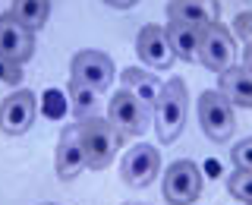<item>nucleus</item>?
Listing matches in <instances>:
<instances>
[{"label": "nucleus", "mask_w": 252, "mask_h": 205, "mask_svg": "<svg viewBox=\"0 0 252 205\" xmlns=\"http://www.w3.org/2000/svg\"><path fill=\"white\" fill-rule=\"evenodd\" d=\"M186 107H189V95L183 79H167L155 101V133L164 145L180 139V133L186 126Z\"/></svg>", "instance_id": "nucleus-1"}, {"label": "nucleus", "mask_w": 252, "mask_h": 205, "mask_svg": "<svg viewBox=\"0 0 252 205\" xmlns=\"http://www.w3.org/2000/svg\"><path fill=\"white\" fill-rule=\"evenodd\" d=\"M79 130V139H82V148H85V158H89V168L92 171H104L110 168L114 155L120 152V139L123 133L117 130L107 117H85V120L76 123Z\"/></svg>", "instance_id": "nucleus-2"}, {"label": "nucleus", "mask_w": 252, "mask_h": 205, "mask_svg": "<svg viewBox=\"0 0 252 205\" xmlns=\"http://www.w3.org/2000/svg\"><path fill=\"white\" fill-rule=\"evenodd\" d=\"M199 126L211 142H227L236 130L233 104L224 92H202L199 98Z\"/></svg>", "instance_id": "nucleus-3"}, {"label": "nucleus", "mask_w": 252, "mask_h": 205, "mask_svg": "<svg viewBox=\"0 0 252 205\" xmlns=\"http://www.w3.org/2000/svg\"><path fill=\"white\" fill-rule=\"evenodd\" d=\"M69 79H76V82L89 85V89H94L101 95L114 82V60H110L104 51L85 47V51L73 54V60H69Z\"/></svg>", "instance_id": "nucleus-4"}, {"label": "nucleus", "mask_w": 252, "mask_h": 205, "mask_svg": "<svg viewBox=\"0 0 252 205\" xmlns=\"http://www.w3.org/2000/svg\"><path fill=\"white\" fill-rule=\"evenodd\" d=\"M202 171L192 161H173L164 173V199L170 205H192L202 196Z\"/></svg>", "instance_id": "nucleus-5"}, {"label": "nucleus", "mask_w": 252, "mask_h": 205, "mask_svg": "<svg viewBox=\"0 0 252 205\" xmlns=\"http://www.w3.org/2000/svg\"><path fill=\"white\" fill-rule=\"evenodd\" d=\"M233 54H236V44H233V35L227 32V26H205L202 29V41H199V54L195 60H202L205 69L211 73H224L227 67L233 63Z\"/></svg>", "instance_id": "nucleus-6"}, {"label": "nucleus", "mask_w": 252, "mask_h": 205, "mask_svg": "<svg viewBox=\"0 0 252 205\" xmlns=\"http://www.w3.org/2000/svg\"><path fill=\"white\" fill-rule=\"evenodd\" d=\"M158 171H161V155H158L155 145H145V142L126 148V155H123V161H120L123 183H129V186H136V189L152 183V180L158 177Z\"/></svg>", "instance_id": "nucleus-7"}, {"label": "nucleus", "mask_w": 252, "mask_h": 205, "mask_svg": "<svg viewBox=\"0 0 252 205\" xmlns=\"http://www.w3.org/2000/svg\"><path fill=\"white\" fill-rule=\"evenodd\" d=\"M35 114H38L35 95L29 89H19V92L6 95V98L0 101V130H3L6 136H22L26 130H32Z\"/></svg>", "instance_id": "nucleus-8"}, {"label": "nucleus", "mask_w": 252, "mask_h": 205, "mask_svg": "<svg viewBox=\"0 0 252 205\" xmlns=\"http://www.w3.org/2000/svg\"><path fill=\"white\" fill-rule=\"evenodd\" d=\"M0 54L19 67L35 54V32L26 29L13 13L0 16Z\"/></svg>", "instance_id": "nucleus-9"}, {"label": "nucleus", "mask_w": 252, "mask_h": 205, "mask_svg": "<svg viewBox=\"0 0 252 205\" xmlns=\"http://www.w3.org/2000/svg\"><path fill=\"white\" fill-rule=\"evenodd\" d=\"M107 120L114 123L120 133L139 136V133L148 130V107L139 104L126 89H120L114 98H110V104H107Z\"/></svg>", "instance_id": "nucleus-10"}, {"label": "nucleus", "mask_w": 252, "mask_h": 205, "mask_svg": "<svg viewBox=\"0 0 252 205\" xmlns=\"http://www.w3.org/2000/svg\"><path fill=\"white\" fill-rule=\"evenodd\" d=\"M136 54L148 63L152 69H170L173 63V51H170V41H167V29L164 26H145L136 38Z\"/></svg>", "instance_id": "nucleus-11"}, {"label": "nucleus", "mask_w": 252, "mask_h": 205, "mask_svg": "<svg viewBox=\"0 0 252 205\" xmlns=\"http://www.w3.org/2000/svg\"><path fill=\"white\" fill-rule=\"evenodd\" d=\"M85 168H89V158H85L79 130L76 126H66V130L60 133V142H57V177L60 180H76Z\"/></svg>", "instance_id": "nucleus-12"}, {"label": "nucleus", "mask_w": 252, "mask_h": 205, "mask_svg": "<svg viewBox=\"0 0 252 205\" xmlns=\"http://www.w3.org/2000/svg\"><path fill=\"white\" fill-rule=\"evenodd\" d=\"M220 16L218 0H170L167 3V19L170 22H183V26H215Z\"/></svg>", "instance_id": "nucleus-13"}, {"label": "nucleus", "mask_w": 252, "mask_h": 205, "mask_svg": "<svg viewBox=\"0 0 252 205\" xmlns=\"http://www.w3.org/2000/svg\"><path fill=\"white\" fill-rule=\"evenodd\" d=\"M220 89L227 98H230V104H240V107H252V69L246 67H227L224 73H220Z\"/></svg>", "instance_id": "nucleus-14"}, {"label": "nucleus", "mask_w": 252, "mask_h": 205, "mask_svg": "<svg viewBox=\"0 0 252 205\" xmlns=\"http://www.w3.org/2000/svg\"><path fill=\"white\" fill-rule=\"evenodd\" d=\"M167 41L173 57H180L183 63H195V54H199V41H202V29L195 26H183V22H167Z\"/></svg>", "instance_id": "nucleus-15"}, {"label": "nucleus", "mask_w": 252, "mask_h": 205, "mask_svg": "<svg viewBox=\"0 0 252 205\" xmlns=\"http://www.w3.org/2000/svg\"><path fill=\"white\" fill-rule=\"evenodd\" d=\"M120 82H123V89L132 95V98L139 101V104H145V107H155V101H158V82H155V76L148 73V69H136V67H126L123 69V76H120Z\"/></svg>", "instance_id": "nucleus-16"}, {"label": "nucleus", "mask_w": 252, "mask_h": 205, "mask_svg": "<svg viewBox=\"0 0 252 205\" xmlns=\"http://www.w3.org/2000/svg\"><path fill=\"white\" fill-rule=\"evenodd\" d=\"M10 13L26 29L38 32V29H44L47 16H51V0H13V10Z\"/></svg>", "instance_id": "nucleus-17"}, {"label": "nucleus", "mask_w": 252, "mask_h": 205, "mask_svg": "<svg viewBox=\"0 0 252 205\" xmlns=\"http://www.w3.org/2000/svg\"><path fill=\"white\" fill-rule=\"evenodd\" d=\"M66 95H69V107H73V114L79 117V120L94 117V110H98V92H94V89H89V85H82V82H76V79H69Z\"/></svg>", "instance_id": "nucleus-18"}, {"label": "nucleus", "mask_w": 252, "mask_h": 205, "mask_svg": "<svg viewBox=\"0 0 252 205\" xmlns=\"http://www.w3.org/2000/svg\"><path fill=\"white\" fill-rule=\"evenodd\" d=\"M227 189H230L233 199L252 205V171H233L227 177Z\"/></svg>", "instance_id": "nucleus-19"}, {"label": "nucleus", "mask_w": 252, "mask_h": 205, "mask_svg": "<svg viewBox=\"0 0 252 205\" xmlns=\"http://www.w3.org/2000/svg\"><path fill=\"white\" fill-rule=\"evenodd\" d=\"M230 161H233L236 171H252V136L249 139H240L230 148Z\"/></svg>", "instance_id": "nucleus-20"}, {"label": "nucleus", "mask_w": 252, "mask_h": 205, "mask_svg": "<svg viewBox=\"0 0 252 205\" xmlns=\"http://www.w3.org/2000/svg\"><path fill=\"white\" fill-rule=\"evenodd\" d=\"M19 79H22V67H19V63H13V60H6L3 54H0V82L16 85Z\"/></svg>", "instance_id": "nucleus-21"}, {"label": "nucleus", "mask_w": 252, "mask_h": 205, "mask_svg": "<svg viewBox=\"0 0 252 205\" xmlns=\"http://www.w3.org/2000/svg\"><path fill=\"white\" fill-rule=\"evenodd\" d=\"M233 32L249 44L252 41V13H240V16H236V19H233Z\"/></svg>", "instance_id": "nucleus-22"}, {"label": "nucleus", "mask_w": 252, "mask_h": 205, "mask_svg": "<svg viewBox=\"0 0 252 205\" xmlns=\"http://www.w3.org/2000/svg\"><path fill=\"white\" fill-rule=\"evenodd\" d=\"M107 6H114V10H129V6H136L139 0H104Z\"/></svg>", "instance_id": "nucleus-23"}, {"label": "nucleus", "mask_w": 252, "mask_h": 205, "mask_svg": "<svg viewBox=\"0 0 252 205\" xmlns=\"http://www.w3.org/2000/svg\"><path fill=\"white\" fill-rule=\"evenodd\" d=\"M243 67H246V69H252V41L246 44V51H243Z\"/></svg>", "instance_id": "nucleus-24"}, {"label": "nucleus", "mask_w": 252, "mask_h": 205, "mask_svg": "<svg viewBox=\"0 0 252 205\" xmlns=\"http://www.w3.org/2000/svg\"><path fill=\"white\" fill-rule=\"evenodd\" d=\"M126 205H139V202H126Z\"/></svg>", "instance_id": "nucleus-25"}]
</instances>
